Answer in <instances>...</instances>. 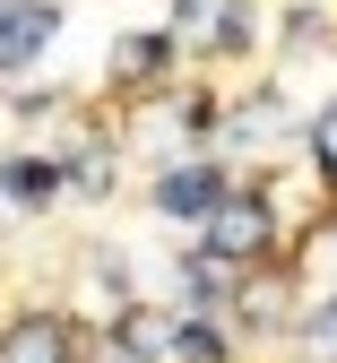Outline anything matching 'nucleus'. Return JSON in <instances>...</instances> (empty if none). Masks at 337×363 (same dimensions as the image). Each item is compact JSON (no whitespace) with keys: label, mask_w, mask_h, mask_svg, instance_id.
I'll return each instance as SVG.
<instances>
[{"label":"nucleus","mask_w":337,"mask_h":363,"mask_svg":"<svg viewBox=\"0 0 337 363\" xmlns=\"http://www.w3.org/2000/svg\"><path fill=\"white\" fill-rule=\"evenodd\" d=\"M199 225H208V251H216V259H260V251L277 242V208L251 199V191H225Z\"/></svg>","instance_id":"1"},{"label":"nucleus","mask_w":337,"mask_h":363,"mask_svg":"<svg viewBox=\"0 0 337 363\" xmlns=\"http://www.w3.org/2000/svg\"><path fill=\"white\" fill-rule=\"evenodd\" d=\"M53 26H61V0H0V69H26Z\"/></svg>","instance_id":"2"},{"label":"nucleus","mask_w":337,"mask_h":363,"mask_svg":"<svg viewBox=\"0 0 337 363\" xmlns=\"http://www.w3.org/2000/svg\"><path fill=\"white\" fill-rule=\"evenodd\" d=\"M173 35L225 52V43H243V9H233V0H173Z\"/></svg>","instance_id":"3"},{"label":"nucleus","mask_w":337,"mask_h":363,"mask_svg":"<svg viewBox=\"0 0 337 363\" xmlns=\"http://www.w3.org/2000/svg\"><path fill=\"white\" fill-rule=\"evenodd\" d=\"M216 199H225V182H216L208 164H173V173L156 182V208H165V216H182V225H199Z\"/></svg>","instance_id":"4"},{"label":"nucleus","mask_w":337,"mask_h":363,"mask_svg":"<svg viewBox=\"0 0 337 363\" xmlns=\"http://www.w3.org/2000/svg\"><path fill=\"white\" fill-rule=\"evenodd\" d=\"M0 363H70V329L61 320H18L0 337Z\"/></svg>","instance_id":"5"},{"label":"nucleus","mask_w":337,"mask_h":363,"mask_svg":"<svg viewBox=\"0 0 337 363\" xmlns=\"http://www.w3.org/2000/svg\"><path fill=\"white\" fill-rule=\"evenodd\" d=\"M165 52H173L165 35H121V43H113V78H121V86H156V78H165Z\"/></svg>","instance_id":"6"},{"label":"nucleus","mask_w":337,"mask_h":363,"mask_svg":"<svg viewBox=\"0 0 337 363\" xmlns=\"http://www.w3.org/2000/svg\"><path fill=\"white\" fill-rule=\"evenodd\" d=\"M95 363H156V320H148V311L113 320V337H104V354H95Z\"/></svg>","instance_id":"7"},{"label":"nucleus","mask_w":337,"mask_h":363,"mask_svg":"<svg viewBox=\"0 0 337 363\" xmlns=\"http://www.w3.org/2000/svg\"><path fill=\"white\" fill-rule=\"evenodd\" d=\"M0 182H9V199H26V208H43V199L61 191V173H53V164H9Z\"/></svg>","instance_id":"8"},{"label":"nucleus","mask_w":337,"mask_h":363,"mask_svg":"<svg viewBox=\"0 0 337 363\" xmlns=\"http://www.w3.org/2000/svg\"><path fill=\"white\" fill-rule=\"evenodd\" d=\"M277 130H285V113H277V104H243V113H233V147H268Z\"/></svg>","instance_id":"9"},{"label":"nucleus","mask_w":337,"mask_h":363,"mask_svg":"<svg viewBox=\"0 0 337 363\" xmlns=\"http://www.w3.org/2000/svg\"><path fill=\"white\" fill-rule=\"evenodd\" d=\"M173 354H182V363H225V337H216L208 320H190V329H173Z\"/></svg>","instance_id":"10"},{"label":"nucleus","mask_w":337,"mask_h":363,"mask_svg":"<svg viewBox=\"0 0 337 363\" xmlns=\"http://www.w3.org/2000/svg\"><path fill=\"white\" fill-rule=\"evenodd\" d=\"M182 286L190 294H225V259L208 251V259H182Z\"/></svg>","instance_id":"11"},{"label":"nucleus","mask_w":337,"mask_h":363,"mask_svg":"<svg viewBox=\"0 0 337 363\" xmlns=\"http://www.w3.org/2000/svg\"><path fill=\"white\" fill-rule=\"evenodd\" d=\"M311 354H320V363H337V311H320V320H311Z\"/></svg>","instance_id":"12"},{"label":"nucleus","mask_w":337,"mask_h":363,"mask_svg":"<svg viewBox=\"0 0 337 363\" xmlns=\"http://www.w3.org/2000/svg\"><path fill=\"white\" fill-rule=\"evenodd\" d=\"M311 139H320V164H328V173H337V104H328V113H320V130H311Z\"/></svg>","instance_id":"13"}]
</instances>
